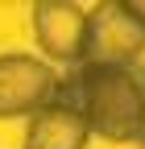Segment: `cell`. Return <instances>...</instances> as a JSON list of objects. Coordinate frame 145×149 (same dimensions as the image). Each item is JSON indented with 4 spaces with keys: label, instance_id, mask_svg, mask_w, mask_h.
Wrapping results in <instances>:
<instances>
[{
    "label": "cell",
    "instance_id": "obj_1",
    "mask_svg": "<svg viewBox=\"0 0 145 149\" xmlns=\"http://www.w3.org/2000/svg\"><path fill=\"white\" fill-rule=\"evenodd\" d=\"M62 95L75 104L91 137L100 141H141L145 137V87L133 66H79Z\"/></svg>",
    "mask_w": 145,
    "mask_h": 149
},
{
    "label": "cell",
    "instance_id": "obj_2",
    "mask_svg": "<svg viewBox=\"0 0 145 149\" xmlns=\"http://www.w3.org/2000/svg\"><path fill=\"white\" fill-rule=\"evenodd\" d=\"M145 54V17L133 0H104L87 13L83 66H137Z\"/></svg>",
    "mask_w": 145,
    "mask_h": 149
},
{
    "label": "cell",
    "instance_id": "obj_3",
    "mask_svg": "<svg viewBox=\"0 0 145 149\" xmlns=\"http://www.w3.org/2000/svg\"><path fill=\"white\" fill-rule=\"evenodd\" d=\"M62 95V79L38 54H0V120L38 116Z\"/></svg>",
    "mask_w": 145,
    "mask_h": 149
},
{
    "label": "cell",
    "instance_id": "obj_4",
    "mask_svg": "<svg viewBox=\"0 0 145 149\" xmlns=\"http://www.w3.org/2000/svg\"><path fill=\"white\" fill-rule=\"evenodd\" d=\"M29 29L33 42L46 54V62H62V66H83V50H87V13L70 0H38L29 8Z\"/></svg>",
    "mask_w": 145,
    "mask_h": 149
},
{
    "label": "cell",
    "instance_id": "obj_5",
    "mask_svg": "<svg viewBox=\"0 0 145 149\" xmlns=\"http://www.w3.org/2000/svg\"><path fill=\"white\" fill-rule=\"evenodd\" d=\"M87 141H91L87 116L66 95H58L25 124V149H87Z\"/></svg>",
    "mask_w": 145,
    "mask_h": 149
},
{
    "label": "cell",
    "instance_id": "obj_6",
    "mask_svg": "<svg viewBox=\"0 0 145 149\" xmlns=\"http://www.w3.org/2000/svg\"><path fill=\"white\" fill-rule=\"evenodd\" d=\"M141 149H145V137H141Z\"/></svg>",
    "mask_w": 145,
    "mask_h": 149
}]
</instances>
